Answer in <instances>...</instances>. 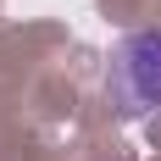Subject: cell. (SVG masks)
I'll return each mask as SVG.
<instances>
[{
	"mask_svg": "<svg viewBox=\"0 0 161 161\" xmlns=\"http://www.w3.org/2000/svg\"><path fill=\"white\" fill-rule=\"evenodd\" d=\"M111 83L122 95V111H156L161 106V28H139L117 45Z\"/></svg>",
	"mask_w": 161,
	"mask_h": 161,
	"instance_id": "obj_1",
	"label": "cell"
}]
</instances>
